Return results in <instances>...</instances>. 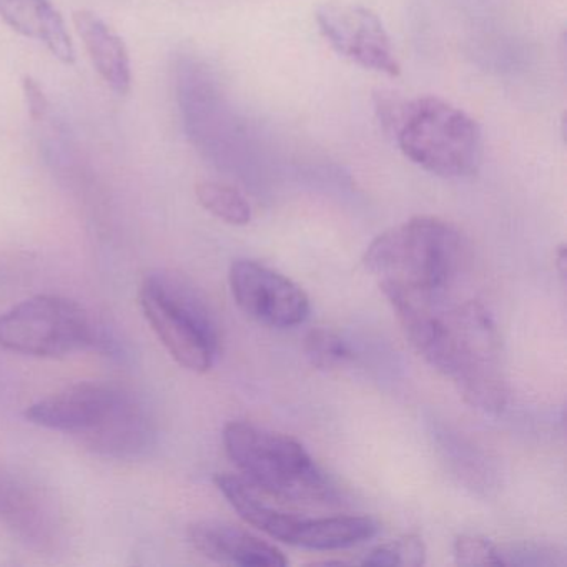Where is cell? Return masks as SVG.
I'll return each mask as SVG.
<instances>
[{"mask_svg": "<svg viewBox=\"0 0 567 567\" xmlns=\"http://www.w3.org/2000/svg\"><path fill=\"white\" fill-rule=\"evenodd\" d=\"M464 255L466 240L453 224L414 217L378 235L363 261L380 278L381 291L441 300L460 275Z\"/></svg>", "mask_w": 567, "mask_h": 567, "instance_id": "obj_1", "label": "cell"}, {"mask_svg": "<svg viewBox=\"0 0 567 567\" xmlns=\"http://www.w3.org/2000/svg\"><path fill=\"white\" fill-rule=\"evenodd\" d=\"M381 121L404 157L450 181L473 177L483 161V132L473 117L437 97L380 104Z\"/></svg>", "mask_w": 567, "mask_h": 567, "instance_id": "obj_2", "label": "cell"}, {"mask_svg": "<svg viewBox=\"0 0 567 567\" xmlns=\"http://www.w3.org/2000/svg\"><path fill=\"white\" fill-rule=\"evenodd\" d=\"M224 444L244 480L277 499L330 503L337 496L330 477L303 444L288 434L231 421L225 426Z\"/></svg>", "mask_w": 567, "mask_h": 567, "instance_id": "obj_3", "label": "cell"}, {"mask_svg": "<svg viewBox=\"0 0 567 567\" xmlns=\"http://www.w3.org/2000/svg\"><path fill=\"white\" fill-rule=\"evenodd\" d=\"M141 307L152 330L185 370L205 373L220 348L217 321L200 291L174 271L147 275Z\"/></svg>", "mask_w": 567, "mask_h": 567, "instance_id": "obj_4", "label": "cell"}, {"mask_svg": "<svg viewBox=\"0 0 567 567\" xmlns=\"http://www.w3.org/2000/svg\"><path fill=\"white\" fill-rule=\"evenodd\" d=\"M446 354L441 374L451 378L463 400L484 413H501L509 390L501 337L493 317L477 301L446 308Z\"/></svg>", "mask_w": 567, "mask_h": 567, "instance_id": "obj_5", "label": "cell"}, {"mask_svg": "<svg viewBox=\"0 0 567 567\" xmlns=\"http://www.w3.org/2000/svg\"><path fill=\"white\" fill-rule=\"evenodd\" d=\"M82 305L38 295L0 315V348L38 358H61L87 348L112 351Z\"/></svg>", "mask_w": 567, "mask_h": 567, "instance_id": "obj_6", "label": "cell"}, {"mask_svg": "<svg viewBox=\"0 0 567 567\" xmlns=\"http://www.w3.org/2000/svg\"><path fill=\"white\" fill-rule=\"evenodd\" d=\"M317 24L328 44L368 71L398 78L401 65L381 19L363 6L328 2L317 11Z\"/></svg>", "mask_w": 567, "mask_h": 567, "instance_id": "obj_7", "label": "cell"}, {"mask_svg": "<svg viewBox=\"0 0 567 567\" xmlns=\"http://www.w3.org/2000/svg\"><path fill=\"white\" fill-rule=\"evenodd\" d=\"M228 280L240 310L258 323L291 328L303 323L310 315V298L303 288L267 265L234 261Z\"/></svg>", "mask_w": 567, "mask_h": 567, "instance_id": "obj_8", "label": "cell"}, {"mask_svg": "<svg viewBox=\"0 0 567 567\" xmlns=\"http://www.w3.org/2000/svg\"><path fill=\"white\" fill-rule=\"evenodd\" d=\"M81 440L102 456L134 460L154 446L155 424L137 398L118 390L104 416L81 434Z\"/></svg>", "mask_w": 567, "mask_h": 567, "instance_id": "obj_9", "label": "cell"}, {"mask_svg": "<svg viewBox=\"0 0 567 567\" xmlns=\"http://www.w3.org/2000/svg\"><path fill=\"white\" fill-rule=\"evenodd\" d=\"M117 393L118 388L107 384H74L31 404L25 417L38 426L81 436L104 416Z\"/></svg>", "mask_w": 567, "mask_h": 567, "instance_id": "obj_10", "label": "cell"}, {"mask_svg": "<svg viewBox=\"0 0 567 567\" xmlns=\"http://www.w3.org/2000/svg\"><path fill=\"white\" fill-rule=\"evenodd\" d=\"M192 546L208 559L244 567H284L288 559L274 544L224 520H200L188 527Z\"/></svg>", "mask_w": 567, "mask_h": 567, "instance_id": "obj_11", "label": "cell"}, {"mask_svg": "<svg viewBox=\"0 0 567 567\" xmlns=\"http://www.w3.org/2000/svg\"><path fill=\"white\" fill-rule=\"evenodd\" d=\"M74 25L102 81L117 95L132 89V65L127 48L117 32L87 9L74 12Z\"/></svg>", "mask_w": 567, "mask_h": 567, "instance_id": "obj_12", "label": "cell"}, {"mask_svg": "<svg viewBox=\"0 0 567 567\" xmlns=\"http://www.w3.org/2000/svg\"><path fill=\"white\" fill-rule=\"evenodd\" d=\"M0 18L19 34L44 44L62 64H74L75 49L68 25L49 0H0Z\"/></svg>", "mask_w": 567, "mask_h": 567, "instance_id": "obj_13", "label": "cell"}, {"mask_svg": "<svg viewBox=\"0 0 567 567\" xmlns=\"http://www.w3.org/2000/svg\"><path fill=\"white\" fill-rule=\"evenodd\" d=\"M378 529L377 520L368 516L305 517L295 546L313 550L347 549L377 536Z\"/></svg>", "mask_w": 567, "mask_h": 567, "instance_id": "obj_14", "label": "cell"}, {"mask_svg": "<svg viewBox=\"0 0 567 567\" xmlns=\"http://www.w3.org/2000/svg\"><path fill=\"white\" fill-rule=\"evenodd\" d=\"M198 204L217 217L235 227H244L251 221V205L241 192L230 185L218 184V182H200L195 187Z\"/></svg>", "mask_w": 567, "mask_h": 567, "instance_id": "obj_15", "label": "cell"}, {"mask_svg": "<svg viewBox=\"0 0 567 567\" xmlns=\"http://www.w3.org/2000/svg\"><path fill=\"white\" fill-rule=\"evenodd\" d=\"M426 563V546L420 534H404L390 543L373 547L361 564L373 567H420Z\"/></svg>", "mask_w": 567, "mask_h": 567, "instance_id": "obj_16", "label": "cell"}, {"mask_svg": "<svg viewBox=\"0 0 567 567\" xmlns=\"http://www.w3.org/2000/svg\"><path fill=\"white\" fill-rule=\"evenodd\" d=\"M499 566L554 567L564 566V550L553 544L519 540V543L496 544Z\"/></svg>", "mask_w": 567, "mask_h": 567, "instance_id": "obj_17", "label": "cell"}, {"mask_svg": "<svg viewBox=\"0 0 567 567\" xmlns=\"http://www.w3.org/2000/svg\"><path fill=\"white\" fill-rule=\"evenodd\" d=\"M305 357L318 370L330 371L347 363L351 350L347 341L327 328H315L305 337Z\"/></svg>", "mask_w": 567, "mask_h": 567, "instance_id": "obj_18", "label": "cell"}, {"mask_svg": "<svg viewBox=\"0 0 567 567\" xmlns=\"http://www.w3.org/2000/svg\"><path fill=\"white\" fill-rule=\"evenodd\" d=\"M454 559L460 566H499L496 544L486 537L463 534L454 540Z\"/></svg>", "mask_w": 567, "mask_h": 567, "instance_id": "obj_19", "label": "cell"}, {"mask_svg": "<svg viewBox=\"0 0 567 567\" xmlns=\"http://www.w3.org/2000/svg\"><path fill=\"white\" fill-rule=\"evenodd\" d=\"M22 92H24L25 104H28L29 115H31L32 121H44L49 112V99L41 84L31 75H24V79H22Z\"/></svg>", "mask_w": 567, "mask_h": 567, "instance_id": "obj_20", "label": "cell"}, {"mask_svg": "<svg viewBox=\"0 0 567 567\" xmlns=\"http://www.w3.org/2000/svg\"><path fill=\"white\" fill-rule=\"evenodd\" d=\"M556 270L559 274L560 280H566L567 274V251L566 245H559L556 251Z\"/></svg>", "mask_w": 567, "mask_h": 567, "instance_id": "obj_21", "label": "cell"}]
</instances>
